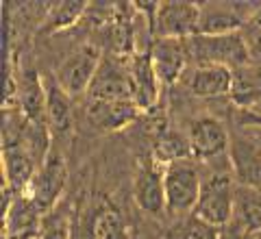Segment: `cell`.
<instances>
[{"label":"cell","instance_id":"obj_5","mask_svg":"<svg viewBox=\"0 0 261 239\" xmlns=\"http://www.w3.org/2000/svg\"><path fill=\"white\" fill-rule=\"evenodd\" d=\"M87 98L89 100H133L130 59L118 55L102 57Z\"/></svg>","mask_w":261,"mask_h":239},{"label":"cell","instance_id":"obj_9","mask_svg":"<svg viewBox=\"0 0 261 239\" xmlns=\"http://www.w3.org/2000/svg\"><path fill=\"white\" fill-rule=\"evenodd\" d=\"M72 239H130V230L118 207L98 202L79 226L72 224Z\"/></svg>","mask_w":261,"mask_h":239},{"label":"cell","instance_id":"obj_7","mask_svg":"<svg viewBox=\"0 0 261 239\" xmlns=\"http://www.w3.org/2000/svg\"><path fill=\"white\" fill-rule=\"evenodd\" d=\"M65 180H68V170H65L63 156L59 152H50L48 159L39 166L35 178L31 180V185L24 194L46 216L59 204V196L65 187Z\"/></svg>","mask_w":261,"mask_h":239},{"label":"cell","instance_id":"obj_1","mask_svg":"<svg viewBox=\"0 0 261 239\" xmlns=\"http://www.w3.org/2000/svg\"><path fill=\"white\" fill-rule=\"evenodd\" d=\"M185 46L192 65H220V68L235 70L248 63L246 46L240 33H226V35L196 33L194 37L185 39Z\"/></svg>","mask_w":261,"mask_h":239},{"label":"cell","instance_id":"obj_14","mask_svg":"<svg viewBox=\"0 0 261 239\" xmlns=\"http://www.w3.org/2000/svg\"><path fill=\"white\" fill-rule=\"evenodd\" d=\"M181 81L196 98H220L231 94L233 70L220 65H190Z\"/></svg>","mask_w":261,"mask_h":239},{"label":"cell","instance_id":"obj_17","mask_svg":"<svg viewBox=\"0 0 261 239\" xmlns=\"http://www.w3.org/2000/svg\"><path fill=\"white\" fill-rule=\"evenodd\" d=\"M137 113V104L133 100H89L87 98V115L98 128L118 130L130 124Z\"/></svg>","mask_w":261,"mask_h":239},{"label":"cell","instance_id":"obj_22","mask_svg":"<svg viewBox=\"0 0 261 239\" xmlns=\"http://www.w3.org/2000/svg\"><path fill=\"white\" fill-rule=\"evenodd\" d=\"M87 3L81 0H65V3H55L46 9V15L42 20V33H59L63 29H70L72 24L83 20L87 13Z\"/></svg>","mask_w":261,"mask_h":239},{"label":"cell","instance_id":"obj_23","mask_svg":"<svg viewBox=\"0 0 261 239\" xmlns=\"http://www.w3.org/2000/svg\"><path fill=\"white\" fill-rule=\"evenodd\" d=\"M220 228L200 220L196 213H187L174 218L172 224L163 230L161 239H220Z\"/></svg>","mask_w":261,"mask_h":239},{"label":"cell","instance_id":"obj_19","mask_svg":"<svg viewBox=\"0 0 261 239\" xmlns=\"http://www.w3.org/2000/svg\"><path fill=\"white\" fill-rule=\"evenodd\" d=\"M15 102L33 122H46V85L35 72H22L15 83Z\"/></svg>","mask_w":261,"mask_h":239},{"label":"cell","instance_id":"obj_18","mask_svg":"<svg viewBox=\"0 0 261 239\" xmlns=\"http://www.w3.org/2000/svg\"><path fill=\"white\" fill-rule=\"evenodd\" d=\"M228 98L242 109L261 107V63H244L233 70V83Z\"/></svg>","mask_w":261,"mask_h":239},{"label":"cell","instance_id":"obj_6","mask_svg":"<svg viewBox=\"0 0 261 239\" xmlns=\"http://www.w3.org/2000/svg\"><path fill=\"white\" fill-rule=\"evenodd\" d=\"M100 61L102 59L96 46H81L72 55L65 57L63 63L57 68L55 81L70 98L87 94L98 68H100Z\"/></svg>","mask_w":261,"mask_h":239},{"label":"cell","instance_id":"obj_3","mask_svg":"<svg viewBox=\"0 0 261 239\" xmlns=\"http://www.w3.org/2000/svg\"><path fill=\"white\" fill-rule=\"evenodd\" d=\"M235 189L238 183L233 178V172H214L207 178H202L200 198L194 213L200 220L209 222L216 228H224L233 218L235 209Z\"/></svg>","mask_w":261,"mask_h":239},{"label":"cell","instance_id":"obj_26","mask_svg":"<svg viewBox=\"0 0 261 239\" xmlns=\"http://www.w3.org/2000/svg\"><path fill=\"white\" fill-rule=\"evenodd\" d=\"M240 35L246 46V55L250 63H261V13H257L252 20L244 24Z\"/></svg>","mask_w":261,"mask_h":239},{"label":"cell","instance_id":"obj_11","mask_svg":"<svg viewBox=\"0 0 261 239\" xmlns=\"http://www.w3.org/2000/svg\"><path fill=\"white\" fill-rule=\"evenodd\" d=\"M228 161H231L235 183L242 187L261 189V148L246 133H238L231 137Z\"/></svg>","mask_w":261,"mask_h":239},{"label":"cell","instance_id":"obj_21","mask_svg":"<svg viewBox=\"0 0 261 239\" xmlns=\"http://www.w3.org/2000/svg\"><path fill=\"white\" fill-rule=\"evenodd\" d=\"M46 85V124L50 133L65 135L70 133L74 113H72V98L59 87V83L53 78Z\"/></svg>","mask_w":261,"mask_h":239},{"label":"cell","instance_id":"obj_28","mask_svg":"<svg viewBox=\"0 0 261 239\" xmlns=\"http://www.w3.org/2000/svg\"><path fill=\"white\" fill-rule=\"evenodd\" d=\"M259 235H261V233H259Z\"/></svg>","mask_w":261,"mask_h":239},{"label":"cell","instance_id":"obj_15","mask_svg":"<svg viewBox=\"0 0 261 239\" xmlns=\"http://www.w3.org/2000/svg\"><path fill=\"white\" fill-rule=\"evenodd\" d=\"M130 81H133V102L140 111H150L159 102L161 81L154 72L150 55L130 57Z\"/></svg>","mask_w":261,"mask_h":239},{"label":"cell","instance_id":"obj_13","mask_svg":"<svg viewBox=\"0 0 261 239\" xmlns=\"http://www.w3.org/2000/svg\"><path fill=\"white\" fill-rule=\"evenodd\" d=\"M150 59L161 85H172L176 81H181L187 68H190V55H187L185 39L157 37L150 50Z\"/></svg>","mask_w":261,"mask_h":239},{"label":"cell","instance_id":"obj_16","mask_svg":"<svg viewBox=\"0 0 261 239\" xmlns=\"http://www.w3.org/2000/svg\"><path fill=\"white\" fill-rule=\"evenodd\" d=\"M39 166L22 146L3 148V178L7 192L11 196H20L29 189L31 180L35 178Z\"/></svg>","mask_w":261,"mask_h":239},{"label":"cell","instance_id":"obj_8","mask_svg":"<svg viewBox=\"0 0 261 239\" xmlns=\"http://www.w3.org/2000/svg\"><path fill=\"white\" fill-rule=\"evenodd\" d=\"M200 5L185 0L159 3L154 13V35L166 39H190L198 33Z\"/></svg>","mask_w":261,"mask_h":239},{"label":"cell","instance_id":"obj_20","mask_svg":"<svg viewBox=\"0 0 261 239\" xmlns=\"http://www.w3.org/2000/svg\"><path fill=\"white\" fill-rule=\"evenodd\" d=\"M228 224L242 233H261V189L238 185L235 209Z\"/></svg>","mask_w":261,"mask_h":239},{"label":"cell","instance_id":"obj_25","mask_svg":"<svg viewBox=\"0 0 261 239\" xmlns=\"http://www.w3.org/2000/svg\"><path fill=\"white\" fill-rule=\"evenodd\" d=\"M154 159L163 166L181 159H192V148L187 142V135H176V133H166L159 137L157 146H154Z\"/></svg>","mask_w":261,"mask_h":239},{"label":"cell","instance_id":"obj_4","mask_svg":"<svg viewBox=\"0 0 261 239\" xmlns=\"http://www.w3.org/2000/svg\"><path fill=\"white\" fill-rule=\"evenodd\" d=\"M166 166L154 159V154H148L137 161L135 178H133V200L140 211L148 213L152 218H159L166 209V180H163Z\"/></svg>","mask_w":261,"mask_h":239},{"label":"cell","instance_id":"obj_24","mask_svg":"<svg viewBox=\"0 0 261 239\" xmlns=\"http://www.w3.org/2000/svg\"><path fill=\"white\" fill-rule=\"evenodd\" d=\"M72 224L74 220L70 216V209L65 204H57L44 216L37 239H72Z\"/></svg>","mask_w":261,"mask_h":239},{"label":"cell","instance_id":"obj_2","mask_svg":"<svg viewBox=\"0 0 261 239\" xmlns=\"http://www.w3.org/2000/svg\"><path fill=\"white\" fill-rule=\"evenodd\" d=\"M166 180V209L172 218L194 213L202 189V174L192 159L168 163L163 170Z\"/></svg>","mask_w":261,"mask_h":239},{"label":"cell","instance_id":"obj_10","mask_svg":"<svg viewBox=\"0 0 261 239\" xmlns=\"http://www.w3.org/2000/svg\"><path fill=\"white\" fill-rule=\"evenodd\" d=\"M187 142L192 148V156L198 159H216L228 152L231 137L226 126L218 118H196L187 128Z\"/></svg>","mask_w":261,"mask_h":239},{"label":"cell","instance_id":"obj_27","mask_svg":"<svg viewBox=\"0 0 261 239\" xmlns=\"http://www.w3.org/2000/svg\"><path fill=\"white\" fill-rule=\"evenodd\" d=\"M246 130H244V133H246L252 142H255L259 148H261V126H244Z\"/></svg>","mask_w":261,"mask_h":239},{"label":"cell","instance_id":"obj_12","mask_svg":"<svg viewBox=\"0 0 261 239\" xmlns=\"http://www.w3.org/2000/svg\"><path fill=\"white\" fill-rule=\"evenodd\" d=\"M44 213L39 211L27 194L11 196L3 211V230L7 239H31L39 235Z\"/></svg>","mask_w":261,"mask_h":239}]
</instances>
